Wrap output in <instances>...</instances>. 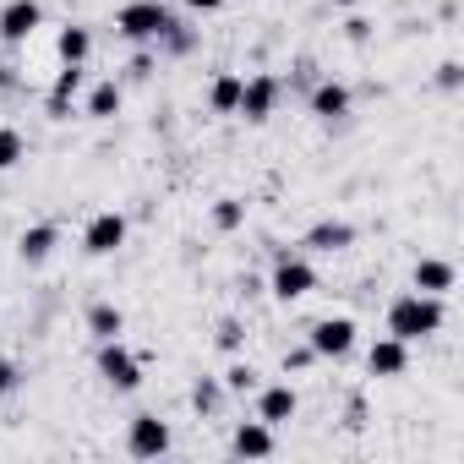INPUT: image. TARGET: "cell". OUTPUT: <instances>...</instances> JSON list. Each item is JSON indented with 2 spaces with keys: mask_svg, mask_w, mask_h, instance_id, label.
<instances>
[{
  "mask_svg": "<svg viewBox=\"0 0 464 464\" xmlns=\"http://www.w3.org/2000/svg\"><path fill=\"white\" fill-rule=\"evenodd\" d=\"M410 285L420 290V295H453V285H459V268L448 263V257H420L415 263V274H410Z\"/></svg>",
  "mask_w": 464,
  "mask_h": 464,
  "instance_id": "2e32d148",
  "label": "cell"
},
{
  "mask_svg": "<svg viewBox=\"0 0 464 464\" xmlns=\"http://www.w3.org/2000/svg\"><path fill=\"white\" fill-rule=\"evenodd\" d=\"M88 334H93L99 344H104V339H121V334H126V312H121L115 301H93V306H88Z\"/></svg>",
  "mask_w": 464,
  "mask_h": 464,
  "instance_id": "44dd1931",
  "label": "cell"
},
{
  "mask_svg": "<svg viewBox=\"0 0 464 464\" xmlns=\"http://www.w3.org/2000/svg\"><path fill=\"white\" fill-rule=\"evenodd\" d=\"M241 224H246V202L241 197H218L213 202V229H218V236H236Z\"/></svg>",
  "mask_w": 464,
  "mask_h": 464,
  "instance_id": "603a6c76",
  "label": "cell"
},
{
  "mask_svg": "<svg viewBox=\"0 0 464 464\" xmlns=\"http://www.w3.org/2000/svg\"><path fill=\"white\" fill-rule=\"evenodd\" d=\"M279 99H285V82L274 77V72H252L246 82H241V121L246 126H268L274 121V110H279Z\"/></svg>",
  "mask_w": 464,
  "mask_h": 464,
  "instance_id": "277c9868",
  "label": "cell"
},
{
  "mask_svg": "<svg viewBox=\"0 0 464 464\" xmlns=\"http://www.w3.org/2000/svg\"><path fill=\"white\" fill-rule=\"evenodd\" d=\"M82 88H88V66H61L55 82H50V93H44V115H50V121H72Z\"/></svg>",
  "mask_w": 464,
  "mask_h": 464,
  "instance_id": "9c48e42d",
  "label": "cell"
},
{
  "mask_svg": "<svg viewBox=\"0 0 464 464\" xmlns=\"http://www.w3.org/2000/svg\"><path fill=\"white\" fill-rule=\"evenodd\" d=\"M126 236H131L126 213L104 208V213H93V218L82 224V252H88V257H115V252L126 246Z\"/></svg>",
  "mask_w": 464,
  "mask_h": 464,
  "instance_id": "8992f818",
  "label": "cell"
},
{
  "mask_svg": "<svg viewBox=\"0 0 464 464\" xmlns=\"http://www.w3.org/2000/svg\"><path fill=\"white\" fill-rule=\"evenodd\" d=\"M317 290V268H312V257L301 252V246H285V252H274V268H268V295L274 301H301V295H312Z\"/></svg>",
  "mask_w": 464,
  "mask_h": 464,
  "instance_id": "3957f363",
  "label": "cell"
},
{
  "mask_svg": "<svg viewBox=\"0 0 464 464\" xmlns=\"http://www.w3.org/2000/svg\"><path fill=\"white\" fill-rule=\"evenodd\" d=\"M169 28H175V12L164 6V0H126V6L115 12V34L126 44H142V50H153Z\"/></svg>",
  "mask_w": 464,
  "mask_h": 464,
  "instance_id": "7a4b0ae2",
  "label": "cell"
},
{
  "mask_svg": "<svg viewBox=\"0 0 464 464\" xmlns=\"http://www.w3.org/2000/svg\"><path fill=\"white\" fill-rule=\"evenodd\" d=\"M55 246H61V224H28L23 229V241H17V257L28 263V268H39V263H50L55 257Z\"/></svg>",
  "mask_w": 464,
  "mask_h": 464,
  "instance_id": "e0dca14e",
  "label": "cell"
},
{
  "mask_svg": "<svg viewBox=\"0 0 464 464\" xmlns=\"http://www.w3.org/2000/svg\"><path fill=\"white\" fill-rule=\"evenodd\" d=\"M99 377H104L115 393H137V388H142V355L126 350L121 339H104V344H99Z\"/></svg>",
  "mask_w": 464,
  "mask_h": 464,
  "instance_id": "5b68a950",
  "label": "cell"
},
{
  "mask_svg": "<svg viewBox=\"0 0 464 464\" xmlns=\"http://www.w3.org/2000/svg\"><path fill=\"white\" fill-rule=\"evenodd\" d=\"M12 82H17V72H12V61H6V55H0V93H6Z\"/></svg>",
  "mask_w": 464,
  "mask_h": 464,
  "instance_id": "836d02e7",
  "label": "cell"
},
{
  "mask_svg": "<svg viewBox=\"0 0 464 464\" xmlns=\"http://www.w3.org/2000/svg\"><path fill=\"white\" fill-rule=\"evenodd\" d=\"M295 415H301V393H295L290 382H268V388L257 382V420H268V426L279 431V426H290Z\"/></svg>",
  "mask_w": 464,
  "mask_h": 464,
  "instance_id": "4fadbf2b",
  "label": "cell"
},
{
  "mask_svg": "<svg viewBox=\"0 0 464 464\" xmlns=\"http://www.w3.org/2000/svg\"><path fill=\"white\" fill-rule=\"evenodd\" d=\"M153 50H159V55H191V50H197V34H191V28L175 17V28H169V34H164Z\"/></svg>",
  "mask_w": 464,
  "mask_h": 464,
  "instance_id": "484cf974",
  "label": "cell"
},
{
  "mask_svg": "<svg viewBox=\"0 0 464 464\" xmlns=\"http://www.w3.org/2000/svg\"><path fill=\"white\" fill-rule=\"evenodd\" d=\"M186 12H197V17H213V12H224V0H186Z\"/></svg>",
  "mask_w": 464,
  "mask_h": 464,
  "instance_id": "d6a6232c",
  "label": "cell"
},
{
  "mask_svg": "<svg viewBox=\"0 0 464 464\" xmlns=\"http://www.w3.org/2000/svg\"><path fill=\"white\" fill-rule=\"evenodd\" d=\"M175 448V437H169V420H159V415H131V426H126V453L131 459H164Z\"/></svg>",
  "mask_w": 464,
  "mask_h": 464,
  "instance_id": "52a82bcc",
  "label": "cell"
},
{
  "mask_svg": "<svg viewBox=\"0 0 464 464\" xmlns=\"http://www.w3.org/2000/svg\"><path fill=\"white\" fill-rule=\"evenodd\" d=\"M55 55H61V66H88V55H93V34H88L82 23H66L61 39H55Z\"/></svg>",
  "mask_w": 464,
  "mask_h": 464,
  "instance_id": "ffe728a7",
  "label": "cell"
},
{
  "mask_svg": "<svg viewBox=\"0 0 464 464\" xmlns=\"http://www.w3.org/2000/svg\"><path fill=\"white\" fill-rule=\"evenodd\" d=\"M218 382H224V393H229V399H246V393H257V366L236 361V366H229Z\"/></svg>",
  "mask_w": 464,
  "mask_h": 464,
  "instance_id": "d4e9b609",
  "label": "cell"
},
{
  "mask_svg": "<svg viewBox=\"0 0 464 464\" xmlns=\"http://www.w3.org/2000/svg\"><path fill=\"white\" fill-rule=\"evenodd\" d=\"M437 88H442V93H459V88H464V66H459V61H442V66H437Z\"/></svg>",
  "mask_w": 464,
  "mask_h": 464,
  "instance_id": "f1b7e54d",
  "label": "cell"
},
{
  "mask_svg": "<svg viewBox=\"0 0 464 464\" xmlns=\"http://www.w3.org/2000/svg\"><path fill=\"white\" fill-rule=\"evenodd\" d=\"M274 448H279V442H274V426H268V420H257V415H252V420H241L236 431H229V453H236V459H268Z\"/></svg>",
  "mask_w": 464,
  "mask_h": 464,
  "instance_id": "9a60e30c",
  "label": "cell"
},
{
  "mask_svg": "<svg viewBox=\"0 0 464 464\" xmlns=\"http://www.w3.org/2000/svg\"><path fill=\"white\" fill-rule=\"evenodd\" d=\"M350 246H355V224H344V218H317L301 236V252H323V257L350 252Z\"/></svg>",
  "mask_w": 464,
  "mask_h": 464,
  "instance_id": "5bb4252c",
  "label": "cell"
},
{
  "mask_svg": "<svg viewBox=\"0 0 464 464\" xmlns=\"http://www.w3.org/2000/svg\"><path fill=\"white\" fill-rule=\"evenodd\" d=\"M344 39H350V44H366V39H372V23H366V17H344Z\"/></svg>",
  "mask_w": 464,
  "mask_h": 464,
  "instance_id": "4dcf8cb0",
  "label": "cell"
},
{
  "mask_svg": "<svg viewBox=\"0 0 464 464\" xmlns=\"http://www.w3.org/2000/svg\"><path fill=\"white\" fill-rule=\"evenodd\" d=\"M39 28H44V6H39V0H6V6H0V39H6V44H28Z\"/></svg>",
  "mask_w": 464,
  "mask_h": 464,
  "instance_id": "7c38bea8",
  "label": "cell"
},
{
  "mask_svg": "<svg viewBox=\"0 0 464 464\" xmlns=\"http://www.w3.org/2000/svg\"><path fill=\"white\" fill-rule=\"evenodd\" d=\"M350 104H355V93H350V82H339V77H317V82H312V93H306V110H312L323 126L344 121V115H350Z\"/></svg>",
  "mask_w": 464,
  "mask_h": 464,
  "instance_id": "30bf717a",
  "label": "cell"
},
{
  "mask_svg": "<svg viewBox=\"0 0 464 464\" xmlns=\"http://www.w3.org/2000/svg\"><path fill=\"white\" fill-rule=\"evenodd\" d=\"M404 372H410V344H404V339H393V334L372 339V350H366V377L393 382V377H404Z\"/></svg>",
  "mask_w": 464,
  "mask_h": 464,
  "instance_id": "8fae6325",
  "label": "cell"
},
{
  "mask_svg": "<svg viewBox=\"0 0 464 464\" xmlns=\"http://www.w3.org/2000/svg\"><path fill=\"white\" fill-rule=\"evenodd\" d=\"M355 317H323V323H312V334H306V344L317 350V361H344L350 350H355Z\"/></svg>",
  "mask_w": 464,
  "mask_h": 464,
  "instance_id": "ba28073f",
  "label": "cell"
},
{
  "mask_svg": "<svg viewBox=\"0 0 464 464\" xmlns=\"http://www.w3.org/2000/svg\"><path fill=\"white\" fill-rule=\"evenodd\" d=\"M126 77H131V82H148V77H153V55L142 50V55H137L131 66H126Z\"/></svg>",
  "mask_w": 464,
  "mask_h": 464,
  "instance_id": "1f68e13d",
  "label": "cell"
},
{
  "mask_svg": "<svg viewBox=\"0 0 464 464\" xmlns=\"http://www.w3.org/2000/svg\"><path fill=\"white\" fill-rule=\"evenodd\" d=\"M218 350H241V323H236V317L218 323Z\"/></svg>",
  "mask_w": 464,
  "mask_h": 464,
  "instance_id": "f546056e",
  "label": "cell"
},
{
  "mask_svg": "<svg viewBox=\"0 0 464 464\" xmlns=\"http://www.w3.org/2000/svg\"><path fill=\"white\" fill-rule=\"evenodd\" d=\"M241 72H213V82H208V110L213 115H236L241 110Z\"/></svg>",
  "mask_w": 464,
  "mask_h": 464,
  "instance_id": "d6986e66",
  "label": "cell"
},
{
  "mask_svg": "<svg viewBox=\"0 0 464 464\" xmlns=\"http://www.w3.org/2000/svg\"><path fill=\"white\" fill-rule=\"evenodd\" d=\"M224 404H229L224 382H218V377H197V388H191V410H197L202 420H213V415H218Z\"/></svg>",
  "mask_w": 464,
  "mask_h": 464,
  "instance_id": "7402d4cb",
  "label": "cell"
},
{
  "mask_svg": "<svg viewBox=\"0 0 464 464\" xmlns=\"http://www.w3.org/2000/svg\"><path fill=\"white\" fill-rule=\"evenodd\" d=\"M312 366H317V350H312V344L285 350V377H301V372H312Z\"/></svg>",
  "mask_w": 464,
  "mask_h": 464,
  "instance_id": "4316f807",
  "label": "cell"
},
{
  "mask_svg": "<svg viewBox=\"0 0 464 464\" xmlns=\"http://www.w3.org/2000/svg\"><path fill=\"white\" fill-rule=\"evenodd\" d=\"M334 6H344V12H355V6H361V0H334Z\"/></svg>",
  "mask_w": 464,
  "mask_h": 464,
  "instance_id": "e575fe53",
  "label": "cell"
},
{
  "mask_svg": "<svg viewBox=\"0 0 464 464\" xmlns=\"http://www.w3.org/2000/svg\"><path fill=\"white\" fill-rule=\"evenodd\" d=\"M23 159H28V137H23L17 126H0V175L17 169Z\"/></svg>",
  "mask_w": 464,
  "mask_h": 464,
  "instance_id": "cb8c5ba5",
  "label": "cell"
},
{
  "mask_svg": "<svg viewBox=\"0 0 464 464\" xmlns=\"http://www.w3.org/2000/svg\"><path fill=\"white\" fill-rule=\"evenodd\" d=\"M121 104H126V88H121L115 77H104V82H93V88H88L82 115H88V121H115V115H121Z\"/></svg>",
  "mask_w": 464,
  "mask_h": 464,
  "instance_id": "ac0fdd59",
  "label": "cell"
},
{
  "mask_svg": "<svg viewBox=\"0 0 464 464\" xmlns=\"http://www.w3.org/2000/svg\"><path fill=\"white\" fill-rule=\"evenodd\" d=\"M23 388V366L17 361H6V355H0V404H6L12 393Z\"/></svg>",
  "mask_w": 464,
  "mask_h": 464,
  "instance_id": "83f0119b",
  "label": "cell"
},
{
  "mask_svg": "<svg viewBox=\"0 0 464 464\" xmlns=\"http://www.w3.org/2000/svg\"><path fill=\"white\" fill-rule=\"evenodd\" d=\"M448 312H442V295H420V290H404L388 301V334L404 339V344H420L431 334H442Z\"/></svg>",
  "mask_w": 464,
  "mask_h": 464,
  "instance_id": "6da1fadb",
  "label": "cell"
}]
</instances>
